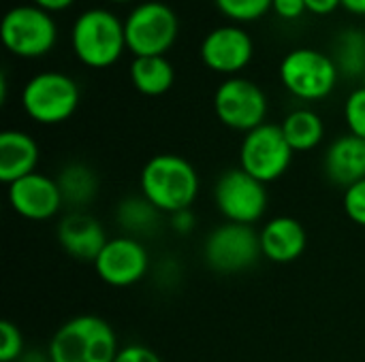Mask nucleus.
I'll return each mask as SVG.
<instances>
[{
    "mask_svg": "<svg viewBox=\"0 0 365 362\" xmlns=\"http://www.w3.org/2000/svg\"><path fill=\"white\" fill-rule=\"evenodd\" d=\"M133 87L143 96H163L173 87L175 68L165 55L135 58L128 68Z\"/></svg>",
    "mask_w": 365,
    "mask_h": 362,
    "instance_id": "19",
    "label": "nucleus"
},
{
    "mask_svg": "<svg viewBox=\"0 0 365 362\" xmlns=\"http://www.w3.org/2000/svg\"><path fill=\"white\" fill-rule=\"evenodd\" d=\"M272 11H274L280 19H284V21H295V19H299L304 13H308L306 0H274Z\"/></svg>",
    "mask_w": 365,
    "mask_h": 362,
    "instance_id": "29",
    "label": "nucleus"
},
{
    "mask_svg": "<svg viewBox=\"0 0 365 362\" xmlns=\"http://www.w3.org/2000/svg\"><path fill=\"white\" fill-rule=\"evenodd\" d=\"M216 9L235 23L257 21L272 11L274 0H214Z\"/></svg>",
    "mask_w": 365,
    "mask_h": 362,
    "instance_id": "24",
    "label": "nucleus"
},
{
    "mask_svg": "<svg viewBox=\"0 0 365 362\" xmlns=\"http://www.w3.org/2000/svg\"><path fill=\"white\" fill-rule=\"evenodd\" d=\"M160 220H163V213L143 194L126 196L115 207V222H118V226L128 237H135V239L152 237L160 228Z\"/></svg>",
    "mask_w": 365,
    "mask_h": 362,
    "instance_id": "22",
    "label": "nucleus"
},
{
    "mask_svg": "<svg viewBox=\"0 0 365 362\" xmlns=\"http://www.w3.org/2000/svg\"><path fill=\"white\" fill-rule=\"evenodd\" d=\"M30 4H34V6H38V9L53 15V13H60V11H66L68 6H73L75 0H30Z\"/></svg>",
    "mask_w": 365,
    "mask_h": 362,
    "instance_id": "32",
    "label": "nucleus"
},
{
    "mask_svg": "<svg viewBox=\"0 0 365 362\" xmlns=\"http://www.w3.org/2000/svg\"><path fill=\"white\" fill-rule=\"evenodd\" d=\"M265 92L246 77H227L214 92V113L218 122L237 132H250L265 124L267 117Z\"/></svg>",
    "mask_w": 365,
    "mask_h": 362,
    "instance_id": "10",
    "label": "nucleus"
},
{
    "mask_svg": "<svg viewBox=\"0 0 365 362\" xmlns=\"http://www.w3.org/2000/svg\"><path fill=\"white\" fill-rule=\"evenodd\" d=\"M325 177L346 190L349 186L365 179V141L355 134H342L334 139L323 158Z\"/></svg>",
    "mask_w": 365,
    "mask_h": 362,
    "instance_id": "17",
    "label": "nucleus"
},
{
    "mask_svg": "<svg viewBox=\"0 0 365 362\" xmlns=\"http://www.w3.org/2000/svg\"><path fill=\"white\" fill-rule=\"evenodd\" d=\"M24 354L21 331L13 322L4 320L0 324V362H17Z\"/></svg>",
    "mask_w": 365,
    "mask_h": 362,
    "instance_id": "26",
    "label": "nucleus"
},
{
    "mask_svg": "<svg viewBox=\"0 0 365 362\" xmlns=\"http://www.w3.org/2000/svg\"><path fill=\"white\" fill-rule=\"evenodd\" d=\"M56 181L62 192L64 205H68L71 211H83V207L90 205L98 194V175L92 166L83 162L64 164Z\"/></svg>",
    "mask_w": 365,
    "mask_h": 362,
    "instance_id": "20",
    "label": "nucleus"
},
{
    "mask_svg": "<svg viewBox=\"0 0 365 362\" xmlns=\"http://www.w3.org/2000/svg\"><path fill=\"white\" fill-rule=\"evenodd\" d=\"M199 188L201 181L197 169L178 154L152 156L139 173L141 194L163 215L190 209L199 196Z\"/></svg>",
    "mask_w": 365,
    "mask_h": 362,
    "instance_id": "1",
    "label": "nucleus"
},
{
    "mask_svg": "<svg viewBox=\"0 0 365 362\" xmlns=\"http://www.w3.org/2000/svg\"><path fill=\"white\" fill-rule=\"evenodd\" d=\"M342 6V0H306V9L312 15H331Z\"/></svg>",
    "mask_w": 365,
    "mask_h": 362,
    "instance_id": "31",
    "label": "nucleus"
},
{
    "mask_svg": "<svg viewBox=\"0 0 365 362\" xmlns=\"http://www.w3.org/2000/svg\"><path fill=\"white\" fill-rule=\"evenodd\" d=\"M0 32L6 51L24 60L47 55L58 41L53 15L34 4L11 6L2 17Z\"/></svg>",
    "mask_w": 365,
    "mask_h": 362,
    "instance_id": "7",
    "label": "nucleus"
},
{
    "mask_svg": "<svg viewBox=\"0 0 365 362\" xmlns=\"http://www.w3.org/2000/svg\"><path fill=\"white\" fill-rule=\"evenodd\" d=\"M280 128H282V134L293 151H312L325 139L323 117L308 107H299V109L291 111L282 119Z\"/></svg>",
    "mask_w": 365,
    "mask_h": 362,
    "instance_id": "21",
    "label": "nucleus"
},
{
    "mask_svg": "<svg viewBox=\"0 0 365 362\" xmlns=\"http://www.w3.org/2000/svg\"><path fill=\"white\" fill-rule=\"evenodd\" d=\"M214 205L227 222L252 226L265 215L269 196L263 181L235 166L216 179Z\"/></svg>",
    "mask_w": 365,
    "mask_h": 362,
    "instance_id": "9",
    "label": "nucleus"
},
{
    "mask_svg": "<svg viewBox=\"0 0 365 362\" xmlns=\"http://www.w3.org/2000/svg\"><path fill=\"white\" fill-rule=\"evenodd\" d=\"M77 81L60 70H43L26 81L21 87L24 113L41 126H58L73 117L79 107Z\"/></svg>",
    "mask_w": 365,
    "mask_h": 362,
    "instance_id": "4",
    "label": "nucleus"
},
{
    "mask_svg": "<svg viewBox=\"0 0 365 362\" xmlns=\"http://www.w3.org/2000/svg\"><path fill=\"white\" fill-rule=\"evenodd\" d=\"M75 58L88 68H109L126 51L124 21L109 9L92 6L77 15L71 28Z\"/></svg>",
    "mask_w": 365,
    "mask_h": 362,
    "instance_id": "2",
    "label": "nucleus"
},
{
    "mask_svg": "<svg viewBox=\"0 0 365 362\" xmlns=\"http://www.w3.org/2000/svg\"><path fill=\"white\" fill-rule=\"evenodd\" d=\"M113 362H163L160 356L150 350L148 346L141 344H130V346H122L115 361Z\"/></svg>",
    "mask_w": 365,
    "mask_h": 362,
    "instance_id": "28",
    "label": "nucleus"
},
{
    "mask_svg": "<svg viewBox=\"0 0 365 362\" xmlns=\"http://www.w3.org/2000/svg\"><path fill=\"white\" fill-rule=\"evenodd\" d=\"M278 75L284 90L304 102L325 100L331 96L340 79L334 58L312 47L291 49L282 58Z\"/></svg>",
    "mask_w": 365,
    "mask_h": 362,
    "instance_id": "5",
    "label": "nucleus"
},
{
    "mask_svg": "<svg viewBox=\"0 0 365 362\" xmlns=\"http://www.w3.org/2000/svg\"><path fill=\"white\" fill-rule=\"evenodd\" d=\"M98 280L111 288H130L150 271V254L141 239L120 235L105 243L92 262Z\"/></svg>",
    "mask_w": 365,
    "mask_h": 362,
    "instance_id": "12",
    "label": "nucleus"
},
{
    "mask_svg": "<svg viewBox=\"0 0 365 362\" xmlns=\"http://www.w3.org/2000/svg\"><path fill=\"white\" fill-rule=\"evenodd\" d=\"M199 55L212 73L237 77L252 62L255 43L252 36L237 23L218 26L203 36Z\"/></svg>",
    "mask_w": 365,
    "mask_h": 362,
    "instance_id": "13",
    "label": "nucleus"
},
{
    "mask_svg": "<svg viewBox=\"0 0 365 362\" xmlns=\"http://www.w3.org/2000/svg\"><path fill=\"white\" fill-rule=\"evenodd\" d=\"M293 149L287 143L280 124H263L244 134L240 145V169L265 186L280 179L291 162Z\"/></svg>",
    "mask_w": 365,
    "mask_h": 362,
    "instance_id": "11",
    "label": "nucleus"
},
{
    "mask_svg": "<svg viewBox=\"0 0 365 362\" xmlns=\"http://www.w3.org/2000/svg\"><path fill=\"white\" fill-rule=\"evenodd\" d=\"M342 205H344V213L349 215V220H353L355 224L365 228V179L344 190Z\"/></svg>",
    "mask_w": 365,
    "mask_h": 362,
    "instance_id": "27",
    "label": "nucleus"
},
{
    "mask_svg": "<svg viewBox=\"0 0 365 362\" xmlns=\"http://www.w3.org/2000/svg\"><path fill=\"white\" fill-rule=\"evenodd\" d=\"M263 258L276 265L295 262L308 245V233L304 224L291 215H278L263 224L259 230Z\"/></svg>",
    "mask_w": 365,
    "mask_h": 362,
    "instance_id": "16",
    "label": "nucleus"
},
{
    "mask_svg": "<svg viewBox=\"0 0 365 362\" xmlns=\"http://www.w3.org/2000/svg\"><path fill=\"white\" fill-rule=\"evenodd\" d=\"M340 75L357 79L365 75V32L359 28H346L338 32L331 53Z\"/></svg>",
    "mask_w": 365,
    "mask_h": 362,
    "instance_id": "23",
    "label": "nucleus"
},
{
    "mask_svg": "<svg viewBox=\"0 0 365 362\" xmlns=\"http://www.w3.org/2000/svg\"><path fill=\"white\" fill-rule=\"evenodd\" d=\"M6 198L11 209L30 222H47L64 207L58 181L43 173L26 175L6 186Z\"/></svg>",
    "mask_w": 365,
    "mask_h": 362,
    "instance_id": "14",
    "label": "nucleus"
},
{
    "mask_svg": "<svg viewBox=\"0 0 365 362\" xmlns=\"http://www.w3.org/2000/svg\"><path fill=\"white\" fill-rule=\"evenodd\" d=\"M17 362H51L49 354H43V352H26Z\"/></svg>",
    "mask_w": 365,
    "mask_h": 362,
    "instance_id": "34",
    "label": "nucleus"
},
{
    "mask_svg": "<svg viewBox=\"0 0 365 362\" xmlns=\"http://www.w3.org/2000/svg\"><path fill=\"white\" fill-rule=\"evenodd\" d=\"M38 158V143L28 132L4 130L0 134V179L6 186L36 173Z\"/></svg>",
    "mask_w": 365,
    "mask_h": 362,
    "instance_id": "18",
    "label": "nucleus"
},
{
    "mask_svg": "<svg viewBox=\"0 0 365 362\" xmlns=\"http://www.w3.org/2000/svg\"><path fill=\"white\" fill-rule=\"evenodd\" d=\"M263 258L261 237L252 226L225 222L203 243L205 265L220 275H235L252 269Z\"/></svg>",
    "mask_w": 365,
    "mask_h": 362,
    "instance_id": "8",
    "label": "nucleus"
},
{
    "mask_svg": "<svg viewBox=\"0 0 365 362\" xmlns=\"http://www.w3.org/2000/svg\"><path fill=\"white\" fill-rule=\"evenodd\" d=\"M180 19L175 11L160 0L135 4L124 19L126 49L135 58L165 55L178 41Z\"/></svg>",
    "mask_w": 365,
    "mask_h": 362,
    "instance_id": "6",
    "label": "nucleus"
},
{
    "mask_svg": "<svg viewBox=\"0 0 365 362\" xmlns=\"http://www.w3.org/2000/svg\"><path fill=\"white\" fill-rule=\"evenodd\" d=\"M169 222H171V228L178 235H188L195 228V215H192L190 209H184V211H178V213L169 215Z\"/></svg>",
    "mask_w": 365,
    "mask_h": 362,
    "instance_id": "30",
    "label": "nucleus"
},
{
    "mask_svg": "<svg viewBox=\"0 0 365 362\" xmlns=\"http://www.w3.org/2000/svg\"><path fill=\"white\" fill-rule=\"evenodd\" d=\"M342 9L349 11L351 15L365 17V0H342Z\"/></svg>",
    "mask_w": 365,
    "mask_h": 362,
    "instance_id": "33",
    "label": "nucleus"
},
{
    "mask_svg": "<svg viewBox=\"0 0 365 362\" xmlns=\"http://www.w3.org/2000/svg\"><path fill=\"white\" fill-rule=\"evenodd\" d=\"M361 85H364V87H365V75H364V77H361Z\"/></svg>",
    "mask_w": 365,
    "mask_h": 362,
    "instance_id": "36",
    "label": "nucleus"
},
{
    "mask_svg": "<svg viewBox=\"0 0 365 362\" xmlns=\"http://www.w3.org/2000/svg\"><path fill=\"white\" fill-rule=\"evenodd\" d=\"M344 122L349 132L365 141V87L353 90L344 100Z\"/></svg>",
    "mask_w": 365,
    "mask_h": 362,
    "instance_id": "25",
    "label": "nucleus"
},
{
    "mask_svg": "<svg viewBox=\"0 0 365 362\" xmlns=\"http://www.w3.org/2000/svg\"><path fill=\"white\" fill-rule=\"evenodd\" d=\"M120 352L113 326L92 314L66 320L51 337V362H113Z\"/></svg>",
    "mask_w": 365,
    "mask_h": 362,
    "instance_id": "3",
    "label": "nucleus"
},
{
    "mask_svg": "<svg viewBox=\"0 0 365 362\" xmlns=\"http://www.w3.org/2000/svg\"><path fill=\"white\" fill-rule=\"evenodd\" d=\"M56 235L64 254L79 262H94L109 241L103 224L86 211H68L60 220Z\"/></svg>",
    "mask_w": 365,
    "mask_h": 362,
    "instance_id": "15",
    "label": "nucleus"
},
{
    "mask_svg": "<svg viewBox=\"0 0 365 362\" xmlns=\"http://www.w3.org/2000/svg\"><path fill=\"white\" fill-rule=\"evenodd\" d=\"M111 4H128V2H137V0H107Z\"/></svg>",
    "mask_w": 365,
    "mask_h": 362,
    "instance_id": "35",
    "label": "nucleus"
}]
</instances>
